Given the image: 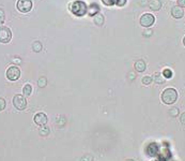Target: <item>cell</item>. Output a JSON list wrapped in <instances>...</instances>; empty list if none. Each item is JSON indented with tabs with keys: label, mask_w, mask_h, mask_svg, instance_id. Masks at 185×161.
I'll list each match as a JSON object with an SVG mask.
<instances>
[{
	"label": "cell",
	"mask_w": 185,
	"mask_h": 161,
	"mask_svg": "<svg viewBox=\"0 0 185 161\" xmlns=\"http://www.w3.org/2000/svg\"><path fill=\"white\" fill-rule=\"evenodd\" d=\"M160 99L165 104H173L178 99V91L175 88H166L163 91Z\"/></svg>",
	"instance_id": "6da1fadb"
},
{
	"label": "cell",
	"mask_w": 185,
	"mask_h": 161,
	"mask_svg": "<svg viewBox=\"0 0 185 161\" xmlns=\"http://www.w3.org/2000/svg\"><path fill=\"white\" fill-rule=\"evenodd\" d=\"M70 10L73 13L74 15L76 16H84L85 14L88 11V7L87 4L84 2V1H80V0H77L75 2H73L71 5H70Z\"/></svg>",
	"instance_id": "7a4b0ae2"
},
{
	"label": "cell",
	"mask_w": 185,
	"mask_h": 161,
	"mask_svg": "<svg viewBox=\"0 0 185 161\" xmlns=\"http://www.w3.org/2000/svg\"><path fill=\"white\" fill-rule=\"evenodd\" d=\"M13 105L16 110L23 111L27 107V100L23 95H15L13 98Z\"/></svg>",
	"instance_id": "3957f363"
},
{
	"label": "cell",
	"mask_w": 185,
	"mask_h": 161,
	"mask_svg": "<svg viewBox=\"0 0 185 161\" xmlns=\"http://www.w3.org/2000/svg\"><path fill=\"white\" fill-rule=\"evenodd\" d=\"M32 0H18L16 3L17 10L22 13H28L32 9Z\"/></svg>",
	"instance_id": "277c9868"
},
{
	"label": "cell",
	"mask_w": 185,
	"mask_h": 161,
	"mask_svg": "<svg viewBox=\"0 0 185 161\" xmlns=\"http://www.w3.org/2000/svg\"><path fill=\"white\" fill-rule=\"evenodd\" d=\"M20 77V70L17 66H12L7 70V79L9 81H17Z\"/></svg>",
	"instance_id": "5b68a950"
},
{
	"label": "cell",
	"mask_w": 185,
	"mask_h": 161,
	"mask_svg": "<svg viewBox=\"0 0 185 161\" xmlns=\"http://www.w3.org/2000/svg\"><path fill=\"white\" fill-rule=\"evenodd\" d=\"M12 39V32L10 28L1 26L0 27V43H9Z\"/></svg>",
	"instance_id": "8992f818"
},
{
	"label": "cell",
	"mask_w": 185,
	"mask_h": 161,
	"mask_svg": "<svg viewBox=\"0 0 185 161\" xmlns=\"http://www.w3.org/2000/svg\"><path fill=\"white\" fill-rule=\"evenodd\" d=\"M154 22H155V17L151 13H145L140 17V25L146 27V28L147 27H151L154 24Z\"/></svg>",
	"instance_id": "52a82bcc"
},
{
	"label": "cell",
	"mask_w": 185,
	"mask_h": 161,
	"mask_svg": "<svg viewBox=\"0 0 185 161\" xmlns=\"http://www.w3.org/2000/svg\"><path fill=\"white\" fill-rule=\"evenodd\" d=\"M33 120H34V123L36 124L38 126H41V127H43L47 124L48 121V118H47V115L44 114V113H38L34 115L33 117Z\"/></svg>",
	"instance_id": "ba28073f"
},
{
	"label": "cell",
	"mask_w": 185,
	"mask_h": 161,
	"mask_svg": "<svg viewBox=\"0 0 185 161\" xmlns=\"http://www.w3.org/2000/svg\"><path fill=\"white\" fill-rule=\"evenodd\" d=\"M184 14V11H183V8L179 7V5H175L171 9V15L175 18H181Z\"/></svg>",
	"instance_id": "9c48e42d"
},
{
	"label": "cell",
	"mask_w": 185,
	"mask_h": 161,
	"mask_svg": "<svg viewBox=\"0 0 185 161\" xmlns=\"http://www.w3.org/2000/svg\"><path fill=\"white\" fill-rule=\"evenodd\" d=\"M135 67V70L137 72H143L146 69H147V66H146V62L142 60V59H139V60H137L134 64Z\"/></svg>",
	"instance_id": "30bf717a"
},
{
	"label": "cell",
	"mask_w": 185,
	"mask_h": 161,
	"mask_svg": "<svg viewBox=\"0 0 185 161\" xmlns=\"http://www.w3.org/2000/svg\"><path fill=\"white\" fill-rule=\"evenodd\" d=\"M149 8L152 11H158L162 8V2H160V0H150Z\"/></svg>",
	"instance_id": "8fae6325"
},
{
	"label": "cell",
	"mask_w": 185,
	"mask_h": 161,
	"mask_svg": "<svg viewBox=\"0 0 185 161\" xmlns=\"http://www.w3.org/2000/svg\"><path fill=\"white\" fill-rule=\"evenodd\" d=\"M87 13H88L90 16H94L97 15V13H100V8L99 5L97 4V3H92L90 7H88V11H87Z\"/></svg>",
	"instance_id": "7c38bea8"
},
{
	"label": "cell",
	"mask_w": 185,
	"mask_h": 161,
	"mask_svg": "<svg viewBox=\"0 0 185 161\" xmlns=\"http://www.w3.org/2000/svg\"><path fill=\"white\" fill-rule=\"evenodd\" d=\"M153 81H154L156 84H164V82H165V77L163 76L162 73H160V72H156V73H154V75H153Z\"/></svg>",
	"instance_id": "4fadbf2b"
},
{
	"label": "cell",
	"mask_w": 185,
	"mask_h": 161,
	"mask_svg": "<svg viewBox=\"0 0 185 161\" xmlns=\"http://www.w3.org/2000/svg\"><path fill=\"white\" fill-rule=\"evenodd\" d=\"M104 21H105V18H104V16L102 15L101 13H97V15H94L93 22H94V24H97V26L103 25V24H104Z\"/></svg>",
	"instance_id": "5bb4252c"
},
{
	"label": "cell",
	"mask_w": 185,
	"mask_h": 161,
	"mask_svg": "<svg viewBox=\"0 0 185 161\" xmlns=\"http://www.w3.org/2000/svg\"><path fill=\"white\" fill-rule=\"evenodd\" d=\"M31 92H32V86H31L30 84H26L23 88L24 96H27V97H28V96L31 95Z\"/></svg>",
	"instance_id": "9a60e30c"
},
{
	"label": "cell",
	"mask_w": 185,
	"mask_h": 161,
	"mask_svg": "<svg viewBox=\"0 0 185 161\" xmlns=\"http://www.w3.org/2000/svg\"><path fill=\"white\" fill-rule=\"evenodd\" d=\"M32 49L36 53H39V52L42 51V44H41V42L39 41H34L32 43Z\"/></svg>",
	"instance_id": "2e32d148"
},
{
	"label": "cell",
	"mask_w": 185,
	"mask_h": 161,
	"mask_svg": "<svg viewBox=\"0 0 185 161\" xmlns=\"http://www.w3.org/2000/svg\"><path fill=\"white\" fill-rule=\"evenodd\" d=\"M65 123H66V119H65V117H63V116H61L60 118H58V119L56 120V124L59 128H62V127L65 125Z\"/></svg>",
	"instance_id": "e0dca14e"
},
{
	"label": "cell",
	"mask_w": 185,
	"mask_h": 161,
	"mask_svg": "<svg viewBox=\"0 0 185 161\" xmlns=\"http://www.w3.org/2000/svg\"><path fill=\"white\" fill-rule=\"evenodd\" d=\"M49 132H51V130H49L48 127H45V126H43L42 128L40 129V134L42 136H48Z\"/></svg>",
	"instance_id": "ac0fdd59"
},
{
	"label": "cell",
	"mask_w": 185,
	"mask_h": 161,
	"mask_svg": "<svg viewBox=\"0 0 185 161\" xmlns=\"http://www.w3.org/2000/svg\"><path fill=\"white\" fill-rule=\"evenodd\" d=\"M163 76L165 77V79H171L172 77V71L170 69H165L163 71Z\"/></svg>",
	"instance_id": "d6986e66"
},
{
	"label": "cell",
	"mask_w": 185,
	"mask_h": 161,
	"mask_svg": "<svg viewBox=\"0 0 185 161\" xmlns=\"http://www.w3.org/2000/svg\"><path fill=\"white\" fill-rule=\"evenodd\" d=\"M152 81H153V79H152V76H149V75H147V76H145V77H142V84L143 85H150L151 83H152Z\"/></svg>",
	"instance_id": "ffe728a7"
},
{
	"label": "cell",
	"mask_w": 185,
	"mask_h": 161,
	"mask_svg": "<svg viewBox=\"0 0 185 161\" xmlns=\"http://www.w3.org/2000/svg\"><path fill=\"white\" fill-rule=\"evenodd\" d=\"M38 84H39V87H42V88L45 87L46 84H47V79H46V77H44V76L40 77V79H39Z\"/></svg>",
	"instance_id": "44dd1931"
},
{
	"label": "cell",
	"mask_w": 185,
	"mask_h": 161,
	"mask_svg": "<svg viewBox=\"0 0 185 161\" xmlns=\"http://www.w3.org/2000/svg\"><path fill=\"white\" fill-rule=\"evenodd\" d=\"M178 114H179V110H178V107H172V109L169 111V115L172 116V117H177Z\"/></svg>",
	"instance_id": "7402d4cb"
},
{
	"label": "cell",
	"mask_w": 185,
	"mask_h": 161,
	"mask_svg": "<svg viewBox=\"0 0 185 161\" xmlns=\"http://www.w3.org/2000/svg\"><path fill=\"white\" fill-rule=\"evenodd\" d=\"M80 161H93V156L87 154V155H85L84 157H81Z\"/></svg>",
	"instance_id": "603a6c76"
},
{
	"label": "cell",
	"mask_w": 185,
	"mask_h": 161,
	"mask_svg": "<svg viewBox=\"0 0 185 161\" xmlns=\"http://www.w3.org/2000/svg\"><path fill=\"white\" fill-rule=\"evenodd\" d=\"M127 2V0H116L114 1V4L118 5V7H123V5H125Z\"/></svg>",
	"instance_id": "cb8c5ba5"
},
{
	"label": "cell",
	"mask_w": 185,
	"mask_h": 161,
	"mask_svg": "<svg viewBox=\"0 0 185 161\" xmlns=\"http://www.w3.org/2000/svg\"><path fill=\"white\" fill-rule=\"evenodd\" d=\"M4 19H5V14H4V11L2 9H0V25L1 24L4 23Z\"/></svg>",
	"instance_id": "d4e9b609"
},
{
	"label": "cell",
	"mask_w": 185,
	"mask_h": 161,
	"mask_svg": "<svg viewBox=\"0 0 185 161\" xmlns=\"http://www.w3.org/2000/svg\"><path fill=\"white\" fill-rule=\"evenodd\" d=\"M114 1H116V0H102V2L104 3L105 5H108V7H110V5H114Z\"/></svg>",
	"instance_id": "484cf974"
},
{
	"label": "cell",
	"mask_w": 185,
	"mask_h": 161,
	"mask_svg": "<svg viewBox=\"0 0 185 161\" xmlns=\"http://www.w3.org/2000/svg\"><path fill=\"white\" fill-rule=\"evenodd\" d=\"M5 109V100L3 98H0V112Z\"/></svg>",
	"instance_id": "4316f807"
},
{
	"label": "cell",
	"mask_w": 185,
	"mask_h": 161,
	"mask_svg": "<svg viewBox=\"0 0 185 161\" xmlns=\"http://www.w3.org/2000/svg\"><path fill=\"white\" fill-rule=\"evenodd\" d=\"M178 4H179V7H181V8L185 7V0H178Z\"/></svg>",
	"instance_id": "83f0119b"
},
{
	"label": "cell",
	"mask_w": 185,
	"mask_h": 161,
	"mask_svg": "<svg viewBox=\"0 0 185 161\" xmlns=\"http://www.w3.org/2000/svg\"><path fill=\"white\" fill-rule=\"evenodd\" d=\"M180 120L183 125H185V112L182 113V115H181V117H180Z\"/></svg>",
	"instance_id": "f1b7e54d"
},
{
	"label": "cell",
	"mask_w": 185,
	"mask_h": 161,
	"mask_svg": "<svg viewBox=\"0 0 185 161\" xmlns=\"http://www.w3.org/2000/svg\"><path fill=\"white\" fill-rule=\"evenodd\" d=\"M151 34H152V30H147L143 33V36H146V37H149V36H151Z\"/></svg>",
	"instance_id": "f546056e"
},
{
	"label": "cell",
	"mask_w": 185,
	"mask_h": 161,
	"mask_svg": "<svg viewBox=\"0 0 185 161\" xmlns=\"http://www.w3.org/2000/svg\"><path fill=\"white\" fill-rule=\"evenodd\" d=\"M183 44H184V46H185V37L183 38Z\"/></svg>",
	"instance_id": "4dcf8cb0"
},
{
	"label": "cell",
	"mask_w": 185,
	"mask_h": 161,
	"mask_svg": "<svg viewBox=\"0 0 185 161\" xmlns=\"http://www.w3.org/2000/svg\"><path fill=\"white\" fill-rule=\"evenodd\" d=\"M126 161H135V160H134V159H127Z\"/></svg>",
	"instance_id": "1f68e13d"
}]
</instances>
